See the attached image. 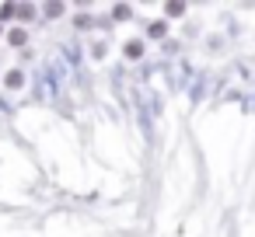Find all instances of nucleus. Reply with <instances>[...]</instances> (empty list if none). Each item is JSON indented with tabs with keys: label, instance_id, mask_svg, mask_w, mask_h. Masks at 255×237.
I'll return each instance as SVG.
<instances>
[{
	"label": "nucleus",
	"instance_id": "nucleus-1",
	"mask_svg": "<svg viewBox=\"0 0 255 237\" xmlns=\"http://www.w3.org/2000/svg\"><path fill=\"white\" fill-rule=\"evenodd\" d=\"M126 56H129V60H140V56H143V42H140V39L126 42Z\"/></svg>",
	"mask_w": 255,
	"mask_h": 237
},
{
	"label": "nucleus",
	"instance_id": "nucleus-2",
	"mask_svg": "<svg viewBox=\"0 0 255 237\" xmlns=\"http://www.w3.org/2000/svg\"><path fill=\"white\" fill-rule=\"evenodd\" d=\"M7 42H11V46H25V42H28V32H25V28H14V32L7 35Z\"/></svg>",
	"mask_w": 255,
	"mask_h": 237
},
{
	"label": "nucleus",
	"instance_id": "nucleus-3",
	"mask_svg": "<svg viewBox=\"0 0 255 237\" xmlns=\"http://www.w3.org/2000/svg\"><path fill=\"white\" fill-rule=\"evenodd\" d=\"M4 84H7V87H21V84H25V74H21V70H11V74L4 77Z\"/></svg>",
	"mask_w": 255,
	"mask_h": 237
},
{
	"label": "nucleus",
	"instance_id": "nucleus-4",
	"mask_svg": "<svg viewBox=\"0 0 255 237\" xmlns=\"http://www.w3.org/2000/svg\"><path fill=\"white\" fill-rule=\"evenodd\" d=\"M164 32H168L164 21H154V25H150V39H164Z\"/></svg>",
	"mask_w": 255,
	"mask_h": 237
},
{
	"label": "nucleus",
	"instance_id": "nucleus-5",
	"mask_svg": "<svg viewBox=\"0 0 255 237\" xmlns=\"http://www.w3.org/2000/svg\"><path fill=\"white\" fill-rule=\"evenodd\" d=\"M14 11H18V7H11V4H4V7H0V18H4V21H11V18H14Z\"/></svg>",
	"mask_w": 255,
	"mask_h": 237
},
{
	"label": "nucleus",
	"instance_id": "nucleus-6",
	"mask_svg": "<svg viewBox=\"0 0 255 237\" xmlns=\"http://www.w3.org/2000/svg\"><path fill=\"white\" fill-rule=\"evenodd\" d=\"M164 11H168V14H171V18H178V14H182V11H185V7H182V4H168V7H164Z\"/></svg>",
	"mask_w": 255,
	"mask_h": 237
}]
</instances>
